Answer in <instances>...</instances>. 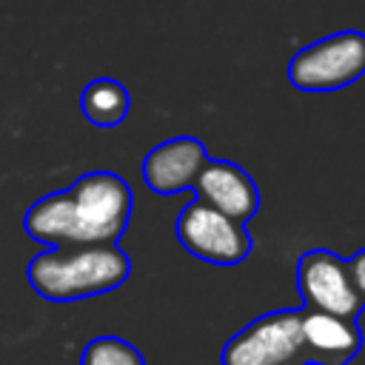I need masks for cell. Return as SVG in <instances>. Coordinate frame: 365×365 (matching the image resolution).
Returning <instances> with one entry per match:
<instances>
[{"label": "cell", "instance_id": "obj_1", "mask_svg": "<svg viewBox=\"0 0 365 365\" xmlns=\"http://www.w3.org/2000/svg\"><path fill=\"white\" fill-rule=\"evenodd\" d=\"M128 217V182L114 171H91L68 191L37 200L26 211V231L54 248H97L117 245Z\"/></svg>", "mask_w": 365, "mask_h": 365}, {"label": "cell", "instance_id": "obj_2", "mask_svg": "<svg viewBox=\"0 0 365 365\" xmlns=\"http://www.w3.org/2000/svg\"><path fill=\"white\" fill-rule=\"evenodd\" d=\"M131 274L125 251L117 245L51 248L29 262V282L51 302H74L123 285Z\"/></svg>", "mask_w": 365, "mask_h": 365}, {"label": "cell", "instance_id": "obj_3", "mask_svg": "<svg viewBox=\"0 0 365 365\" xmlns=\"http://www.w3.org/2000/svg\"><path fill=\"white\" fill-rule=\"evenodd\" d=\"M365 74V34L334 31L288 60V83L308 94H328L356 83Z\"/></svg>", "mask_w": 365, "mask_h": 365}, {"label": "cell", "instance_id": "obj_4", "mask_svg": "<svg viewBox=\"0 0 365 365\" xmlns=\"http://www.w3.org/2000/svg\"><path fill=\"white\" fill-rule=\"evenodd\" d=\"M299 322V308H277L257 317L222 345L220 365H308Z\"/></svg>", "mask_w": 365, "mask_h": 365}, {"label": "cell", "instance_id": "obj_5", "mask_svg": "<svg viewBox=\"0 0 365 365\" xmlns=\"http://www.w3.org/2000/svg\"><path fill=\"white\" fill-rule=\"evenodd\" d=\"M174 234L191 257L214 265H237L254 248V237L245 225L228 220L225 214L208 208L200 200H191L177 214Z\"/></svg>", "mask_w": 365, "mask_h": 365}, {"label": "cell", "instance_id": "obj_6", "mask_svg": "<svg viewBox=\"0 0 365 365\" xmlns=\"http://www.w3.org/2000/svg\"><path fill=\"white\" fill-rule=\"evenodd\" d=\"M297 288L302 311L356 319L362 302L348 274V262L328 248H311L297 262Z\"/></svg>", "mask_w": 365, "mask_h": 365}, {"label": "cell", "instance_id": "obj_7", "mask_svg": "<svg viewBox=\"0 0 365 365\" xmlns=\"http://www.w3.org/2000/svg\"><path fill=\"white\" fill-rule=\"evenodd\" d=\"M194 191L200 202L240 225H245L259 211L257 182L245 168H240L231 160H208L200 177L194 180Z\"/></svg>", "mask_w": 365, "mask_h": 365}, {"label": "cell", "instance_id": "obj_8", "mask_svg": "<svg viewBox=\"0 0 365 365\" xmlns=\"http://www.w3.org/2000/svg\"><path fill=\"white\" fill-rule=\"evenodd\" d=\"M208 151L194 137H174L154 145L143 160V180L154 194H180L194 188V180L208 163Z\"/></svg>", "mask_w": 365, "mask_h": 365}, {"label": "cell", "instance_id": "obj_9", "mask_svg": "<svg viewBox=\"0 0 365 365\" xmlns=\"http://www.w3.org/2000/svg\"><path fill=\"white\" fill-rule=\"evenodd\" d=\"M299 328L308 365H348L362 348V331L356 319L302 311Z\"/></svg>", "mask_w": 365, "mask_h": 365}, {"label": "cell", "instance_id": "obj_10", "mask_svg": "<svg viewBox=\"0 0 365 365\" xmlns=\"http://www.w3.org/2000/svg\"><path fill=\"white\" fill-rule=\"evenodd\" d=\"M83 114L88 123L94 125H120L128 114V91L123 83L111 80V77H100V80H91L86 88H83Z\"/></svg>", "mask_w": 365, "mask_h": 365}, {"label": "cell", "instance_id": "obj_11", "mask_svg": "<svg viewBox=\"0 0 365 365\" xmlns=\"http://www.w3.org/2000/svg\"><path fill=\"white\" fill-rule=\"evenodd\" d=\"M80 365H145L143 354L120 336H94L80 356Z\"/></svg>", "mask_w": 365, "mask_h": 365}, {"label": "cell", "instance_id": "obj_12", "mask_svg": "<svg viewBox=\"0 0 365 365\" xmlns=\"http://www.w3.org/2000/svg\"><path fill=\"white\" fill-rule=\"evenodd\" d=\"M348 274H351V282H354V288H356L359 302L365 305V248H359V251L348 259Z\"/></svg>", "mask_w": 365, "mask_h": 365}]
</instances>
